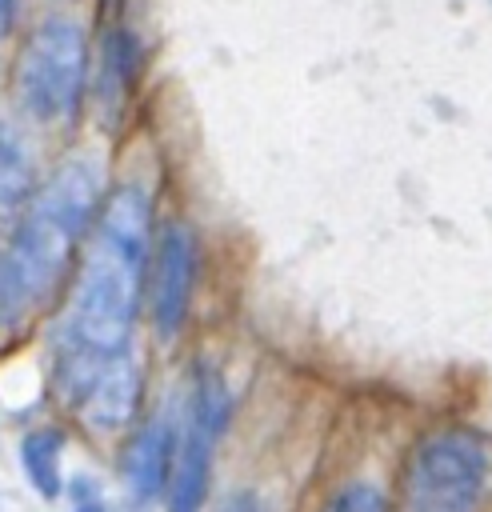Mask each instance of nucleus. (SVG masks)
Masks as SVG:
<instances>
[{
  "instance_id": "1",
  "label": "nucleus",
  "mask_w": 492,
  "mask_h": 512,
  "mask_svg": "<svg viewBox=\"0 0 492 512\" xmlns=\"http://www.w3.org/2000/svg\"><path fill=\"white\" fill-rule=\"evenodd\" d=\"M148 220L152 204L140 184H124L104 200L68 312V348L60 352L64 388L72 396H84L92 376L128 348L144 280Z\"/></svg>"
},
{
  "instance_id": "2",
  "label": "nucleus",
  "mask_w": 492,
  "mask_h": 512,
  "mask_svg": "<svg viewBox=\"0 0 492 512\" xmlns=\"http://www.w3.org/2000/svg\"><path fill=\"white\" fill-rule=\"evenodd\" d=\"M104 172L92 156H76L32 196L8 248L0 252V320L36 308L64 276L76 240L100 208Z\"/></svg>"
},
{
  "instance_id": "3",
  "label": "nucleus",
  "mask_w": 492,
  "mask_h": 512,
  "mask_svg": "<svg viewBox=\"0 0 492 512\" xmlns=\"http://www.w3.org/2000/svg\"><path fill=\"white\" fill-rule=\"evenodd\" d=\"M88 80V32L72 16H48L32 28L16 60V96L20 108L40 120L56 124L68 120L84 96Z\"/></svg>"
},
{
  "instance_id": "4",
  "label": "nucleus",
  "mask_w": 492,
  "mask_h": 512,
  "mask_svg": "<svg viewBox=\"0 0 492 512\" xmlns=\"http://www.w3.org/2000/svg\"><path fill=\"white\" fill-rule=\"evenodd\" d=\"M488 488V452L468 432H436L408 456L404 512H476Z\"/></svg>"
},
{
  "instance_id": "5",
  "label": "nucleus",
  "mask_w": 492,
  "mask_h": 512,
  "mask_svg": "<svg viewBox=\"0 0 492 512\" xmlns=\"http://www.w3.org/2000/svg\"><path fill=\"white\" fill-rule=\"evenodd\" d=\"M228 424V388L212 368L196 372L192 404L184 420V436L176 444V476H172V512H196L208 484L212 444L220 440V428Z\"/></svg>"
},
{
  "instance_id": "6",
  "label": "nucleus",
  "mask_w": 492,
  "mask_h": 512,
  "mask_svg": "<svg viewBox=\"0 0 492 512\" xmlns=\"http://www.w3.org/2000/svg\"><path fill=\"white\" fill-rule=\"evenodd\" d=\"M196 280V240L184 224H168L156 244V272H152V320L164 340L184 328L188 300Z\"/></svg>"
},
{
  "instance_id": "7",
  "label": "nucleus",
  "mask_w": 492,
  "mask_h": 512,
  "mask_svg": "<svg viewBox=\"0 0 492 512\" xmlns=\"http://www.w3.org/2000/svg\"><path fill=\"white\" fill-rule=\"evenodd\" d=\"M136 400H140V364L132 356H116L84 388L80 412H84V424L88 428L116 432V428H124L132 420Z\"/></svg>"
},
{
  "instance_id": "8",
  "label": "nucleus",
  "mask_w": 492,
  "mask_h": 512,
  "mask_svg": "<svg viewBox=\"0 0 492 512\" xmlns=\"http://www.w3.org/2000/svg\"><path fill=\"white\" fill-rule=\"evenodd\" d=\"M172 456H176V424H172L168 416L148 420V424L136 432L128 456H124V484H128V492H132L136 500L160 496L164 472H168V460H172Z\"/></svg>"
},
{
  "instance_id": "9",
  "label": "nucleus",
  "mask_w": 492,
  "mask_h": 512,
  "mask_svg": "<svg viewBox=\"0 0 492 512\" xmlns=\"http://www.w3.org/2000/svg\"><path fill=\"white\" fill-rule=\"evenodd\" d=\"M28 192H32L28 152L8 128H0V224L28 200Z\"/></svg>"
},
{
  "instance_id": "10",
  "label": "nucleus",
  "mask_w": 492,
  "mask_h": 512,
  "mask_svg": "<svg viewBox=\"0 0 492 512\" xmlns=\"http://www.w3.org/2000/svg\"><path fill=\"white\" fill-rule=\"evenodd\" d=\"M136 60H140V48H136V36L128 28H116L108 32L104 40V56H100V92L104 96H124L136 80Z\"/></svg>"
},
{
  "instance_id": "11",
  "label": "nucleus",
  "mask_w": 492,
  "mask_h": 512,
  "mask_svg": "<svg viewBox=\"0 0 492 512\" xmlns=\"http://www.w3.org/2000/svg\"><path fill=\"white\" fill-rule=\"evenodd\" d=\"M24 468H28V480L44 496L60 488V432L56 428H40L24 440Z\"/></svg>"
},
{
  "instance_id": "12",
  "label": "nucleus",
  "mask_w": 492,
  "mask_h": 512,
  "mask_svg": "<svg viewBox=\"0 0 492 512\" xmlns=\"http://www.w3.org/2000/svg\"><path fill=\"white\" fill-rule=\"evenodd\" d=\"M332 512H388V508H384V496L372 484H352L336 496Z\"/></svg>"
},
{
  "instance_id": "13",
  "label": "nucleus",
  "mask_w": 492,
  "mask_h": 512,
  "mask_svg": "<svg viewBox=\"0 0 492 512\" xmlns=\"http://www.w3.org/2000/svg\"><path fill=\"white\" fill-rule=\"evenodd\" d=\"M68 500H72L76 512H104V496H100V488L88 476H76L68 484Z\"/></svg>"
},
{
  "instance_id": "14",
  "label": "nucleus",
  "mask_w": 492,
  "mask_h": 512,
  "mask_svg": "<svg viewBox=\"0 0 492 512\" xmlns=\"http://www.w3.org/2000/svg\"><path fill=\"white\" fill-rule=\"evenodd\" d=\"M220 512H264V504H260L252 492H236Z\"/></svg>"
},
{
  "instance_id": "15",
  "label": "nucleus",
  "mask_w": 492,
  "mask_h": 512,
  "mask_svg": "<svg viewBox=\"0 0 492 512\" xmlns=\"http://www.w3.org/2000/svg\"><path fill=\"white\" fill-rule=\"evenodd\" d=\"M12 8H16V0H0V32H4V24L12 20Z\"/></svg>"
}]
</instances>
